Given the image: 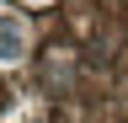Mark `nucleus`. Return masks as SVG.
I'll use <instances>...</instances> for the list:
<instances>
[{"instance_id":"1","label":"nucleus","mask_w":128,"mask_h":123,"mask_svg":"<svg viewBox=\"0 0 128 123\" xmlns=\"http://www.w3.org/2000/svg\"><path fill=\"white\" fill-rule=\"evenodd\" d=\"M22 54V22L0 16V59H16Z\"/></svg>"}]
</instances>
